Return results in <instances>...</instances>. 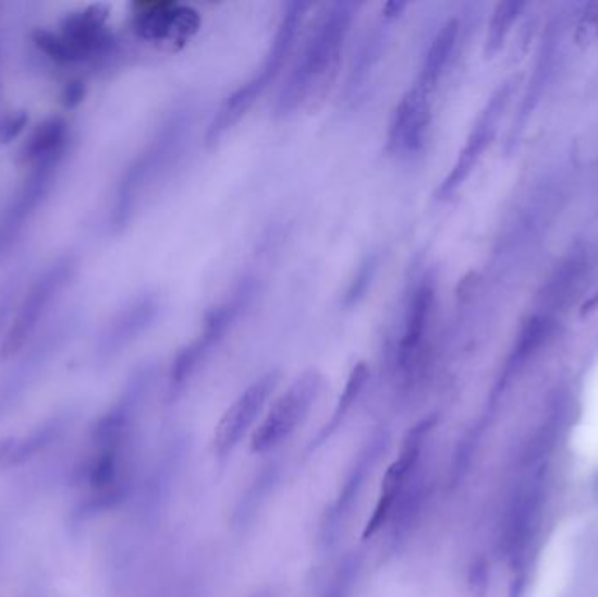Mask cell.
<instances>
[{
	"mask_svg": "<svg viewBox=\"0 0 598 597\" xmlns=\"http://www.w3.org/2000/svg\"><path fill=\"white\" fill-rule=\"evenodd\" d=\"M357 8L359 5L349 0L329 2L320 8L284 86L280 88L277 117H289L302 108L315 109L329 94L342 65L343 49L351 36Z\"/></svg>",
	"mask_w": 598,
	"mask_h": 597,
	"instance_id": "cell-1",
	"label": "cell"
},
{
	"mask_svg": "<svg viewBox=\"0 0 598 597\" xmlns=\"http://www.w3.org/2000/svg\"><path fill=\"white\" fill-rule=\"evenodd\" d=\"M190 130V117L186 111H178L156 130L151 143L138 153L137 158L126 167L118 186L109 212V228L112 233L123 232L137 212L144 195L158 179L169 172L170 167L181 157V147Z\"/></svg>",
	"mask_w": 598,
	"mask_h": 597,
	"instance_id": "cell-2",
	"label": "cell"
},
{
	"mask_svg": "<svg viewBox=\"0 0 598 597\" xmlns=\"http://www.w3.org/2000/svg\"><path fill=\"white\" fill-rule=\"evenodd\" d=\"M106 5H88L85 10L66 14L58 31L37 28L32 42L49 62L60 68L94 65L100 68L114 59L118 40L107 25Z\"/></svg>",
	"mask_w": 598,
	"mask_h": 597,
	"instance_id": "cell-3",
	"label": "cell"
},
{
	"mask_svg": "<svg viewBox=\"0 0 598 597\" xmlns=\"http://www.w3.org/2000/svg\"><path fill=\"white\" fill-rule=\"evenodd\" d=\"M310 8L312 4L308 2H289L285 5L276 37L271 40L261 68L251 80L245 81L244 85H240L233 94L228 95L224 102L221 103V108L213 114L209 129H207V135H205L207 146H216L236 123H240L242 118L247 117V112L265 94L266 88L277 80L282 69L285 68L289 57L293 53L297 34L302 31L303 22H305L306 11Z\"/></svg>",
	"mask_w": 598,
	"mask_h": 597,
	"instance_id": "cell-4",
	"label": "cell"
},
{
	"mask_svg": "<svg viewBox=\"0 0 598 597\" xmlns=\"http://www.w3.org/2000/svg\"><path fill=\"white\" fill-rule=\"evenodd\" d=\"M80 272V258L74 253H63L30 282L14 308L10 330L5 333L0 348L2 360H13L32 340L36 339L39 328L51 313V308L62 298L63 291L76 279Z\"/></svg>",
	"mask_w": 598,
	"mask_h": 597,
	"instance_id": "cell-5",
	"label": "cell"
},
{
	"mask_svg": "<svg viewBox=\"0 0 598 597\" xmlns=\"http://www.w3.org/2000/svg\"><path fill=\"white\" fill-rule=\"evenodd\" d=\"M76 314H65L37 333L36 339L16 356L10 370L0 377V419L22 402L39 380L49 362H53L77 330Z\"/></svg>",
	"mask_w": 598,
	"mask_h": 597,
	"instance_id": "cell-6",
	"label": "cell"
},
{
	"mask_svg": "<svg viewBox=\"0 0 598 597\" xmlns=\"http://www.w3.org/2000/svg\"><path fill=\"white\" fill-rule=\"evenodd\" d=\"M256 290L257 279L245 277L233 288L227 298L222 300L221 304L210 308L209 314L205 316L202 331L196 334L195 340H191L190 345L182 349L175 362L172 363L169 386L172 394L184 388L191 375L198 370V366L209 357L213 348H218V343L227 337L231 326L235 325L236 319L253 302Z\"/></svg>",
	"mask_w": 598,
	"mask_h": 597,
	"instance_id": "cell-7",
	"label": "cell"
},
{
	"mask_svg": "<svg viewBox=\"0 0 598 597\" xmlns=\"http://www.w3.org/2000/svg\"><path fill=\"white\" fill-rule=\"evenodd\" d=\"M324 388V375L315 368L303 371L279 398L270 411L266 412L261 424L251 437V452L266 454L284 443L296 431L306 417L310 415L312 406L320 397Z\"/></svg>",
	"mask_w": 598,
	"mask_h": 597,
	"instance_id": "cell-8",
	"label": "cell"
},
{
	"mask_svg": "<svg viewBox=\"0 0 598 597\" xmlns=\"http://www.w3.org/2000/svg\"><path fill=\"white\" fill-rule=\"evenodd\" d=\"M435 307L436 279L430 273H424L408 293L404 304L403 325L392 351L394 370L406 382L417 379L418 371L424 366Z\"/></svg>",
	"mask_w": 598,
	"mask_h": 597,
	"instance_id": "cell-9",
	"label": "cell"
},
{
	"mask_svg": "<svg viewBox=\"0 0 598 597\" xmlns=\"http://www.w3.org/2000/svg\"><path fill=\"white\" fill-rule=\"evenodd\" d=\"M132 28L144 42L164 51H181L198 36L202 14L175 0H146L133 4Z\"/></svg>",
	"mask_w": 598,
	"mask_h": 597,
	"instance_id": "cell-10",
	"label": "cell"
},
{
	"mask_svg": "<svg viewBox=\"0 0 598 597\" xmlns=\"http://www.w3.org/2000/svg\"><path fill=\"white\" fill-rule=\"evenodd\" d=\"M60 169V163L30 167L10 200L0 209V261L10 256L37 210L48 200Z\"/></svg>",
	"mask_w": 598,
	"mask_h": 597,
	"instance_id": "cell-11",
	"label": "cell"
},
{
	"mask_svg": "<svg viewBox=\"0 0 598 597\" xmlns=\"http://www.w3.org/2000/svg\"><path fill=\"white\" fill-rule=\"evenodd\" d=\"M432 426H435V421L424 419L406 432L401 449H399L398 460L390 464L386 477L381 480L380 495H378L371 519H369L366 529H364V538H371V536L377 535L381 527L386 526L395 503L404 495V490L412 480L413 473L417 470L422 447H424V441H426Z\"/></svg>",
	"mask_w": 598,
	"mask_h": 597,
	"instance_id": "cell-12",
	"label": "cell"
},
{
	"mask_svg": "<svg viewBox=\"0 0 598 597\" xmlns=\"http://www.w3.org/2000/svg\"><path fill=\"white\" fill-rule=\"evenodd\" d=\"M282 374L279 370L266 371L245 389L233 405L222 414L218 428L213 432V451L219 460H227L235 451L242 438L253 428L257 417L265 411L273 392L279 388Z\"/></svg>",
	"mask_w": 598,
	"mask_h": 597,
	"instance_id": "cell-13",
	"label": "cell"
},
{
	"mask_svg": "<svg viewBox=\"0 0 598 597\" xmlns=\"http://www.w3.org/2000/svg\"><path fill=\"white\" fill-rule=\"evenodd\" d=\"M432 123V94L417 83L401 97L390 118L387 151L412 158L424 149Z\"/></svg>",
	"mask_w": 598,
	"mask_h": 597,
	"instance_id": "cell-14",
	"label": "cell"
},
{
	"mask_svg": "<svg viewBox=\"0 0 598 597\" xmlns=\"http://www.w3.org/2000/svg\"><path fill=\"white\" fill-rule=\"evenodd\" d=\"M160 296L156 293L138 294L129 304L120 308L106 322L95 342V360L100 363L111 362L124 349L151 328L160 314Z\"/></svg>",
	"mask_w": 598,
	"mask_h": 597,
	"instance_id": "cell-15",
	"label": "cell"
},
{
	"mask_svg": "<svg viewBox=\"0 0 598 597\" xmlns=\"http://www.w3.org/2000/svg\"><path fill=\"white\" fill-rule=\"evenodd\" d=\"M510 97L511 86H501L492 95V98L488 100L484 111L479 112L478 120L475 121L469 135L465 138L462 151L459 153L455 166L448 172L443 183L439 186V198L452 196L465 183V179L469 178L471 172L475 169L485 149L492 143L493 135H496L497 129H499L502 112H504L505 106L510 102Z\"/></svg>",
	"mask_w": 598,
	"mask_h": 597,
	"instance_id": "cell-16",
	"label": "cell"
},
{
	"mask_svg": "<svg viewBox=\"0 0 598 597\" xmlns=\"http://www.w3.org/2000/svg\"><path fill=\"white\" fill-rule=\"evenodd\" d=\"M69 146H71V126L65 118L49 117L32 130V134L20 149V161L27 169L46 166V163L62 166Z\"/></svg>",
	"mask_w": 598,
	"mask_h": 597,
	"instance_id": "cell-17",
	"label": "cell"
},
{
	"mask_svg": "<svg viewBox=\"0 0 598 597\" xmlns=\"http://www.w3.org/2000/svg\"><path fill=\"white\" fill-rule=\"evenodd\" d=\"M387 435L386 432H378L373 437L369 443H366L361 454L357 455L354 466L346 475L345 482H343L342 490L338 495L337 501L332 504L331 513L328 515V522L324 524L322 529L326 533V538L332 535L337 527L342 524L346 513L351 512L352 504L357 500L361 489H363L364 480L368 477V473L371 472L373 466L377 463L378 455L386 449Z\"/></svg>",
	"mask_w": 598,
	"mask_h": 597,
	"instance_id": "cell-18",
	"label": "cell"
},
{
	"mask_svg": "<svg viewBox=\"0 0 598 597\" xmlns=\"http://www.w3.org/2000/svg\"><path fill=\"white\" fill-rule=\"evenodd\" d=\"M459 34H461L459 20H448L443 27L439 28L435 39L430 42L429 49H427L426 59L422 63L415 83L420 85L422 88H426L429 94L435 95L439 83H441L448 68H450V63H452Z\"/></svg>",
	"mask_w": 598,
	"mask_h": 597,
	"instance_id": "cell-19",
	"label": "cell"
},
{
	"mask_svg": "<svg viewBox=\"0 0 598 597\" xmlns=\"http://www.w3.org/2000/svg\"><path fill=\"white\" fill-rule=\"evenodd\" d=\"M66 421H69L66 415H53V417L42 421L37 428L32 429L25 437L13 438L10 451L5 454L0 466L11 468V466H20V464L34 460L37 454L45 452L51 443H54L60 435H63L66 429Z\"/></svg>",
	"mask_w": 598,
	"mask_h": 597,
	"instance_id": "cell-20",
	"label": "cell"
},
{
	"mask_svg": "<svg viewBox=\"0 0 598 597\" xmlns=\"http://www.w3.org/2000/svg\"><path fill=\"white\" fill-rule=\"evenodd\" d=\"M368 380L369 366L364 362L357 363L352 368L351 374H349L345 388H343L342 394L338 398L337 406H334L331 417H329L328 423L324 424L319 435L315 437V443H312V447L322 446L324 441H328L337 432L338 428H342L343 421H345L346 415L351 414L352 406L359 400Z\"/></svg>",
	"mask_w": 598,
	"mask_h": 597,
	"instance_id": "cell-21",
	"label": "cell"
},
{
	"mask_svg": "<svg viewBox=\"0 0 598 597\" xmlns=\"http://www.w3.org/2000/svg\"><path fill=\"white\" fill-rule=\"evenodd\" d=\"M383 39H386V36H383L381 25H377L373 28L371 34H368L366 39L363 40V46L359 48V53H357V59H355L354 68L351 71V77L346 83V89L351 92L352 97H355V94L366 86L369 74H371L378 59H380Z\"/></svg>",
	"mask_w": 598,
	"mask_h": 597,
	"instance_id": "cell-22",
	"label": "cell"
},
{
	"mask_svg": "<svg viewBox=\"0 0 598 597\" xmlns=\"http://www.w3.org/2000/svg\"><path fill=\"white\" fill-rule=\"evenodd\" d=\"M523 4L520 2H502L493 11L492 22L488 25L487 51L496 53L504 45L505 36L510 34L511 25L518 19Z\"/></svg>",
	"mask_w": 598,
	"mask_h": 597,
	"instance_id": "cell-23",
	"label": "cell"
},
{
	"mask_svg": "<svg viewBox=\"0 0 598 597\" xmlns=\"http://www.w3.org/2000/svg\"><path fill=\"white\" fill-rule=\"evenodd\" d=\"M16 304H19V281L11 277L0 284V348L4 342L5 333L10 330Z\"/></svg>",
	"mask_w": 598,
	"mask_h": 597,
	"instance_id": "cell-24",
	"label": "cell"
},
{
	"mask_svg": "<svg viewBox=\"0 0 598 597\" xmlns=\"http://www.w3.org/2000/svg\"><path fill=\"white\" fill-rule=\"evenodd\" d=\"M378 265H380V259H378L377 255L368 256V258L364 259V264L361 265L359 272H357L354 281H352L351 288L346 291V305L357 304V302L363 298L364 293L368 291L369 284H371L373 279H375Z\"/></svg>",
	"mask_w": 598,
	"mask_h": 597,
	"instance_id": "cell-25",
	"label": "cell"
},
{
	"mask_svg": "<svg viewBox=\"0 0 598 597\" xmlns=\"http://www.w3.org/2000/svg\"><path fill=\"white\" fill-rule=\"evenodd\" d=\"M355 573H357V562L355 559H346L343 568L338 570L334 580H332L331 588L326 594L328 597H351L352 584L355 582Z\"/></svg>",
	"mask_w": 598,
	"mask_h": 597,
	"instance_id": "cell-26",
	"label": "cell"
},
{
	"mask_svg": "<svg viewBox=\"0 0 598 597\" xmlns=\"http://www.w3.org/2000/svg\"><path fill=\"white\" fill-rule=\"evenodd\" d=\"M28 123V112L25 109L10 112L0 120V143L10 144L22 134Z\"/></svg>",
	"mask_w": 598,
	"mask_h": 597,
	"instance_id": "cell-27",
	"label": "cell"
},
{
	"mask_svg": "<svg viewBox=\"0 0 598 597\" xmlns=\"http://www.w3.org/2000/svg\"><path fill=\"white\" fill-rule=\"evenodd\" d=\"M86 97V86L81 80L66 83L62 92V103L66 109H76Z\"/></svg>",
	"mask_w": 598,
	"mask_h": 597,
	"instance_id": "cell-28",
	"label": "cell"
},
{
	"mask_svg": "<svg viewBox=\"0 0 598 597\" xmlns=\"http://www.w3.org/2000/svg\"><path fill=\"white\" fill-rule=\"evenodd\" d=\"M5 541H8V529H5V524L2 519H0V558L4 553Z\"/></svg>",
	"mask_w": 598,
	"mask_h": 597,
	"instance_id": "cell-29",
	"label": "cell"
},
{
	"mask_svg": "<svg viewBox=\"0 0 598 597\" xmlns=\"http://www.w3.org/2000/svg\"><path fill=\"white\" fill-rule=\"evenodd\" d=\"M25 597H42V596H40V594H28V596H25Z\"/></svg>",
	"mask_w": 598,
	"mask_h": 597,
	"instance_id": "cell-30",
	"label": "cell"
}]
</instances>
